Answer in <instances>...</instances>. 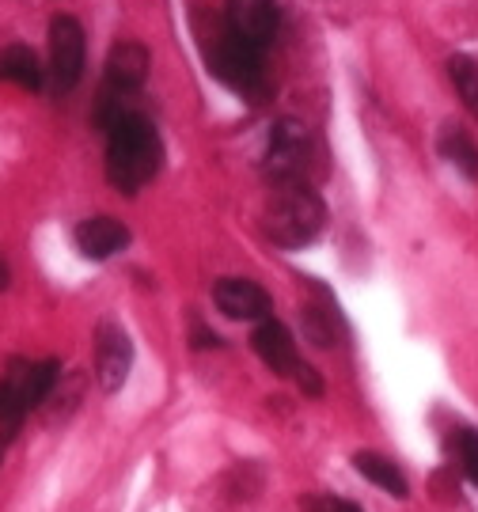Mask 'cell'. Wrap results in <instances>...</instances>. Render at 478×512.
Returning <instances> with one entry per match:
<instances>
[{
    "label": "cell",
    "instance_id": "ffe728a7",
    "mask_svg": "<svg viewBox=\"0 0 478 512\" xmlns=\"http://www.w3.org/2000/svg\"><path fill=\"white\" fill-rule=\"evenodd\" d=\"M293 376H296V384H300V391H304V395H312V399H319V395H323V380H319V372H315L312 365H304V361H300Z\"/></svg>",
    "mask_w": 478,
    "mask_h": 512
},
{
    "label": "cell",
    "instance_id": "6da1fadb",
    "mask_svg": "<svg viewBox=\"0 0 478 512\" xmlns=\"http://www.w3.org/2000/svg\"><path fill=\"white\" fill-rule=\"evenodd\" d=\"M164 164L160 133L145 114H126L107 129V179L118 194H137Z\"/></svg>",
    "mask_w": 478,
    "mask_h": 512
},
{
    "label": "cell",
    "instance_id": "ac0fdd59",
    "mask_svg": "<svg viewBox=\"0 0 478 512\" xmlns=\"http://www.w3.org/2000/svg\"><path fill=\"white\" fill-rule=\"evenodd\" d=\"M448 452L460 463V471L478 486V433L475 429H452L448 437Z\"/></svg>",
    "mask_w": 478,
    "mask_h": 512
},
{
    "label": "cell",
    "instance_id": "8992f818",
    "mask_svg": "<svg viewBox=\"0 0 478 512\" xmlns=\"http://www.w3.org/2000/svg\"><path fill=\"white\" fill-rule=\"evenodd\" d=\"M224 31L262 54L277 35V4L274 0H228L224 4Z\"/></svg>",
    "mask_w": 478,
    "mask_h": 512
},
{
    "label": "cell",
    "instance_id": "2e32d148",
    "mask_svg": "<svg viewBox=\"0 0 478 512\" xmlns=\"http://www.w3.org/2000/svg\"><path fill=\"white\" fill-rule=\"evenodd\" d=\"M300 323H304V334H308V342L315 346H334V338H338V311L334 308H319V304H304L300 311Z\"/></svg>",
    "mask_w": 478,
    "mask_h": 512
},
{
    "label": "cell",
    "instance_id": "ba28073f",
    "mask_svg": "<svg viewBox=\"0 0 478 512\" xmlns=\"http://www.w3.org/2000/svg\"><path fill=\"white\" fill-rule=\"evenodd\" d=\"M213 300H217V308L228 319H247V323H262L274 311L270 293L258 281H251V277H224V281H217L213 285Z\"/></svg>",
    "mask_w": 478,
    "mask_h": 512
},
{
    "label": "cell",
    "instance_id": "30bf717a",
    "mask_svg": "<svg viewBox=\"0 0 478 512\" xmlns=\"http://www.w3.org/2000/svg\"><path fill=\"white\" fill-rule=\"evenodd\" d=\"M251 346H255V353L262 357V365L270 368V372H277V376H293L296 365H300V353H296L293 334L281 327L274 315L262 319V323L255 327Z\"/></svg>",
    "mask_w": 478,
    "mask_h": 512
},
{
    "label": "cell",
    "instance_id": "52a82bcc",
    "mask_svg": "<svg viewBox=\"0 0 478 512\" xmlns=\"http://www.w3.org/2000/svg\"><path fill=\"white\" fill-rule=\"evenodd\" d=\"M133 368V342L114 319H103L95 330V380L103 391H118Z\"/></svg>",
    "mask_w": 478,
    "mask_h": 512
},
{
    "label": "cell",
    "instance_id": "7a4b0ae2",
    "mask_svg": "<svg viewBox=\"0 0 478 512\" xmlns=\"http://www.w3.org/2000/svg\"><path fill=\"white\" fill-rule=\"evenodd\" d=\"M323 224H327V205L308 183L277 186V194L270 198L266 213H262L266 239L285 247V251H300V247L315 243Z\"/></svg>",
    "mask_w": 478,
    "mask_h": 512
},
{
    "label": "cell",
    "instance_id": "9c48e42d",
    "mask_svg": "<svg viewBox=\"0 0 478 512\" xmlns=\"http://www.w3.org/2000/svg\"><path fill=\"white\" fill-rule=\"evenodd\" d=\"M148 69H152V54L145 42L122 38V42H114L111 57H107V84H111V92L133 95L148 80Z\"/></svg>",
    "mask_w": 478,
    "mask_h": 512
},
{
    "label": "cell",
    "instance_id": "8fae6325",
    "mask_svg": "<svg viewBox=\"0 0 478 512\" xmlns=\"http://www.w3.org/2000/svg\"><path fill=\"white\" fill-rule=\"evenodd\" d=\"M35 410L31 403V361H12L0 376V429H16Z\"/></svg>",
    "mask_w": 478,
    "mask_h": 512
},
{
    "label": "cell",
    "instance_id": "3957f363",
    "mask_svg": "<svg viewBox=\"0 0 478 512\" xmlns=\"http://www.w3.org/2000/svg\"><path fill=\"white\" fill-rule=\"evenodd\" d=\"M312 160V133L304 122L293 118H281L270 129V141H266V156H262V171L274 186H293L304 183V171Z\"/></svg>",
    "mask_w": 478,
    "mask_h": 512
},
{
    "label": "cell",
    "instance_id": "4fadbf2b",
    "mask_svg": "<svg viewBox=\"0 0 478 512\" xmlns=\"http://www.w3.org/2000/svg\"><path fill=\"white\" fill-rule=\"evenodd\" d=\"M353 467H357V475L368 478L372 486H380L384 494L399 497V501L410 497V482H406V475L387 456H380V452H357V456H353Z\"/></svg>",
    "mask_w": 478,
    "mask_h": 512
},
{
    "label": "cell",
    "instance_id": "9a60e30c",
    "mask_svg": "<svg viewBox=\"0 0 478 512\" xmlns=\"http://www.w3.org/2000/svg\"><path fill=\"white\" fill-rule=\"evenodd\" d=\"M437 152L460 171L467 183H478V145L460 126H444L441 141H437Z\"/></svg>",
    "mask_w": 478,
    "mask_h": 512
},
{
    "label": "cell",
    "instance_id": "5bb4252c",
    "mask_svg": "<svg viewBox=\"0 0 478 512\" xmlns=\"http://www.w3.org/2000/svg\"><path fill=\"white\" fill-rule=\"evenodd\" d=\"M0 80L4 84H19L27 92L42 88V65L31 46H4L0 50Z\"/></svg>",
    "mask_w": 478,
    "mask_h": 512
},
{
    "label": "cell",
    "instance_id": "5b68a950",
    "mask_svg": "<svg viewBox=\"0 0 478 512\" xmlns=\"http://www.w3.org/2000/svg\"><path fill=\"white\" fill-rule=\"evenodd\" d=\"M84 27L73 16H54L50 23V73L57 92H73L84 76Z\"/></svg>",
    "mask_w": 478,
    "mask_h": 512
},
{
    "label": "cell",
    "instance_id": "7c38bea8",
    "mask_svg": "<svg viewBox=\"0 0 478 512\" xmlns=\"http://www.w3.org/2000/svg\"><path fill=\"white\" fill-rule=\"evenodd\" d=\"M126 243H129V228L122 224V220L88 217V220H80V224H76V247H80V255L84 258L103 262V258L118 255Z\"/></svg>",
    "mask_w": 478,
    "mask_h": 512
},
{
    "label": "cell",
    "instance_id": "e0dca14e",
    "mask_svg": "<svg viewBox=\"0 0 478 512\" xmlns=\"http://www.w3.org/2000/svg\"><path fill=\"white\" fill-rule=\"evenodd\" d=\"M448 76H452V84H456V92H460L463 107L478 118V65L471 57L456 54L448 61Z\"/></svg>",
    "mask_w": 478,
    "mask_h": 512
},
{
    "label": "cell",
    "instance_id": "277c9868",
    "mask_svg": "<svg viewBox=\"0 0 478 512\" xmlns=\"http://www.w3.org/2000/svg\"><path fill=\"white\" fill-rule=\"evenodd\" d=\"M205 65H209V73L217 76L224 88H232L239 95L255 99L266 88V80H262V54L251 50V46H243L228 31L213 38V46L205 50Z\"/></svg>",
    "mask_w": 478,
    "mask_h": 512
},
{
    "label": "cell",
    "instance_id": "44dd1931",
    "mask_svg": "<svg viewBox=\"0 0 478 512\" xmlns=\"http://www.w3.org/2000/svg\"><path fill=\"white\" fill-rule=\"evenodd\" d=\"M8 285H12V270H8V262H4V258H0V293H4V289H8Z\"/></svg>",
    "mask_w": 478,
    "mask_h": 512
},
{
    "label": "cell",
    "instance_id": "d6986e66",
    "mask_svg": "<svg viewBox=\"0 0 478 512\" xmlns=\"http://www.w3.org/2000/svg\"><path fill=\"white\" fill-rule=\"evenodd\" d=\"M304 512H365V509L353 505V501H346V497L312 494V497H304Z\"/></svg>",
    "mask_w": 478,
    "mask_h": 512
}]
</instances>
